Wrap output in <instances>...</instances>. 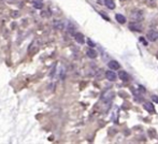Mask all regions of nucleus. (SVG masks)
Returning <instances> with one entry per match:
<instances>
[{
	"label": "nucleus",
	"instance_id": "6ab92c4d",
	"mask_svg": "<svg viewBox=\"0 0 158 144\" xmlns=\"http://www.w3.org/2000/svg\"><path fill=\"white\" fill-rule=\"evenodd\" d=\"M121 1H125V0H121Z\"/></svg>",
	"mask_w": 158,
	"mask_h": 144
},
{
	"label": "nucleus",
	"instance_id": "0eeeda50",
	"mask_svg": "<svg viewBox=\"0 0 158 144\" xmlns=\"http://www.w3.org/2000/svg\"><path fill=\"white\" fill-rule=\"evenodd\" d=\"M74 39H75V41L78 42V43H80V44H83L84 43V35L82 34V33H75L74 34Z\"/></svg>",
	"mask_w": 158,
	"mask_h": 144
},
{
	"label": "nucleus",
	"instance_id": "39448f33",
	"mask_svg": "<svg viewBox=\"0 0 158 144\" xmlns=\"http://www.w3.org/2000/svg\"><path fill=\"white\" fill-rule=\"evenodd\" d=\"M131 16L133 17V19H136V21H142L143 14H142V12H140V11H136V13H132Z\"/></svg>",
	"mask_w": 158,
	"mask_h": 144
},
{
	"label": "nucleus",
	"instance_id": "20e7f679",
	"mask_svg": "<svg viewBox=\"0 0 158 144\" xmlns=\"http://www.w3.org/2000/svg\"><path fill=\"white\" fill-rule=\"evenodd\" d=\"M118 77H119V79H120L123 82H128V80H129V75L127 74L126 71H119Z\"/></svg>",
	"mask_w": 158,
	"mask_h": 144
},
{
	"label": "nucleus",
	"instance_id": "1a4fd4ad",
	"mask_svg": "<svg viewBox=\"0 0 158 144\" xmlns=\"http://www.w3.org/2000/svg\"><path fill=\"white\" fill-rule=\"evenodd\" d=\"M144 109L148 111V112H151V113H153L154 111H155V109H154V105L152 104V103H149V102H145L144 103Z\"/></svg>",
	"mask_w": 158,
	"mask_h": 144
},
{
	"label": "nucleus",
	"instance_id": "f257e3e1",
	"mask_svg": "<svg viewBox=\"0 0 158 144\" xmlns=\"http://www.w3.org/2000/svg\"><path fill=\"white\" fill-rule=\"evenodd\" d=\"M146 38L152 42H155L158 40V31H155V30H151L147 32V35Z\"/></svg>",
	"mask_w": 158,
	"mask_h": 144
},
{
	"label": "nucleus",
	"instance_id": "f03ea898",
	"mask_svg": "<svg viewBox=\"0 0 158 144\" xmlns=\"http://www.w3.org/2000/svg\"><path fill=\"white\" fill-rule=\"evenodd\" d=\"M105 77H107V79L109 80V81H115L116 80V74H115V72L114 71H107L105 72Z\"/></svg>",
	"mask_w": 158,
	"mask_h": 144
},
{
	"label": "nucleus",
	"instance_id": "9d476101",
	"mask_svg": "<svg viewBox=\"0 0 158 144\" xmlns=\"http://www.w3.org/2000/svg\"><path fill=\"white\" fill-rule=\"evenodd\" d=\"M116 21L119 24H125L126 23V17L123 16L121 14H116Z\"/></svg>",
	"mask_w": 158,
	"mask_h": 144
},
{
	"label": "nucleus",
	"instance_id": "423d86ee",
	"mask_svg": "<svg viewBox=\"0 0 158 144\" xmlns=\"http://www.w3.org/2000/svg\"><path fill=\"white\" fill-rule=\"evenodd\" d=\"M108 65H109V67H110L112 70H117V69H119V68H120L119 63L117 62L116 60H111L110 62L108 63Z\"/></svg>",
	"mask_w": 158,
	"mask_h": 144
},
{
	"label": "nucleus",
	"instance_id": "f8f14e48",
	"mask_svg": "<svg viewBox=\"0 0 158 144\" xmlns=\"http://www.w3.org/2000/svg\"><path fill=\"white\" fill-rule=\"evenodd\" d=\"M112 97H114V93H113V91H108V94H105L103 96V99L105 101H108V100H111Z\"/></svg>",
	"mask_w": 158,
	"mask_h": 144
},
{
	"label": "nucleus",
	"instance_id": "ddd939ff",
	"mask_svg": "<svg viewBox=\"0 0 158 144\" xmlns=\"http://www.w3.org/2000/svg\"><path fill=\"white\" fill-rule=\"evenodd\" d=\"M68 28H69V32L73 33V31H74V26L72 25V24H70V23H69V26H68Z\"/></svg>",
	"mask_w": 158,
	"mask_h": 144
},
{
	"label": "nucleus",
	"instance_id": "4468645a",
	"mask_svg": "<svg viewBox=\"0 0 158 144\" xmlns=\"http://www.w3.org/2000/svg\"><path fill=\"white\" fill-rule=\"evenodd\" d=\"M55 27L56 28H58V29H61V28L64 27V25H62V23H57V22H55Z\"/></svg>",
	"mask_w": 158,
	"mask_h": 144
},
{
	"label": "nucleus",
	"instance_id": "6e6552de",
	"mask_svg": "<svg viewBox=\"0 0 158 144\" xmlns=\"http://www.w3.org/2000/svg\"><path fill=\"white\" fill-rule=\"evenodd\" d=\"M86 54H87V56L89 58H96L97 57V52L95 51V50H92V49H88L87 50V52H86Z\"/></svg>",
	"mask_w": 158,
	"mask_h": 144
},
{
	"label": "nucleus",
	"instance_id": "f3484780",
	"mask_svg": "<svg viewBox=\"0 0 158 144\" xmlns=\"http://www.w3.org/2000/svg\"><path fill=\"white\" fill-rule=\"evenodd\" d=\"M152 99H153L155 102L158 103V96H152Z\"/></svg>",
	"mask_w": 158,
	"mask_h": 144
},
{
	"label": "nucleus",
	"instance_id": "7ed1b4c3",
	"mask_svg": "<svg viewBox=\"0 0 158 144\" xmlns=\"http://www.w3.org/2000/svg\"><path fill=\"white\" fill-rule=\"evenodd\" d=\"M129 28H130V30H135V31H141L142 30V26H141L140 24H138V23H131L130 25H129Z\"/></svg>",
	"mask_w": 158,
	"mask_h": 144
},
{
	"label": "nucleus",
	"instance_id": "2eb2a0df",
	"mask_svg": "<svg viewBox=\"0 0 158 144\" xmlns=\"http://www.w3.org/2000/svg\"><path fill=\"white\" fill-rule=\"evenodd\" d=\"M87 44H88V45H89L90 47H94V46H96V44H95V43H94V42H92V41H91V40H90V39H88V40H87Z\"/></svg>",
	"mask_w": 158,
	"mask_h": 144
},
{
	"label": "nucleus",
	"instance_id": "a211bd4d",
	"mask_svg": "<svg viewBox=\"0 0 158 144\" xmlns=\"http://www.w3.org/2000/svg\"><path fill=\"white\" fill-rule=\"evenodd\" d=\"M156 56H157V58H158V53H157V55H156Z\"/></svg>",
	"mask_w": 158,
	"mask_h": 144
},
{
	"label": "nucleus",
	"instance_id": "9b49d317",
	"mask_svg": "<svg viewBox=\"0 0 158 144\" xmlns=\"http://www.w3.org/2000/svg\"><path fill=\"white\" fill-rule=\"evenodd\" d=\"M104 3H105V6H107L109 9H114V8H115V3H114L113 0H105Z\"/></svg>",
	"mask_w": 158,
	"mask_h": 144
},
{
	"label": "nucleus",
	"instance_id": "dca6fc26",
	"mask_svg": "<svg viewBox=\"0 0 158 144\" xmlns=\"http://www.w3.org/2000/svg\"><path fill=\"white\" fill-rule=\"evenodd\" d=\"M35 7H36V8H38V9H41V8H42V3L35 2Z\"/></svg>",
	"mask_w": 158,
	"mask_h": 144
}]
</instances>
